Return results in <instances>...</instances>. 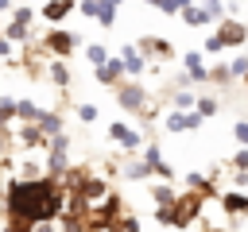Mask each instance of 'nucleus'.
Returning a JSON list of instances; mask_svg holds the SVG:
<instances>
[{
    "mask_svg": "<svg viewBox=\"0 0 248 232\" xmlns=\"http://www.w3.org/2000/svg\"><path fill=\"white\" fill-rule=\"evenodd\" d=\"M62 209H66V186L50 174L12 178L4 186V217H12V220L43 224V220H58Z\"/></svg>",
    "mask_w": 248,
    "mask_h": 232,
    "instance_id": "f257e3e1",
    "label": "nucleus"
},
{
    "mask_svg": "<svg viewBox=\"0 0 248 232\" xmlns=\"http://www.w3.org/2000/svg\"><path fill=\"white\" fill-rule=\"evenodd\" d=\"M202 209H205V197H198V193H178L174 197V205H170V228H178V232H186V228H194L198 220H202Z\"/></svg>",
    "mask_w": 248,
    "mask_h": 232,
    "instance_id": "f03ea898",
    "label": "nucleus"
},
{
    "mask_svg": "<svg viewBox=\"0 0 248 232\" xmlns=\"http://www.w3.org/2000/svg\"><path fill=\"white\" fill-rule=\"evenodd\" d=\"M74 46H78V39H74L66 27H50V31L43 35V50H46V54H54L58 62H62V58H70V54H74Z\"/></svg>",
    "mask_w": 248,
    "mask_h": 232,
    "instance_id": "7ed1b4c3",
    "label": "nucleus"
},
{
    "mask_svg": "<svg viewBox=\"0 0 248 232\" xmlns=\"http://www.w3.org/2000/svg\"><path fill=\"white\" fill-rule=\"evenodd\" d=\"M116 101H120V108L132 112V116L147 112V89H143L140 81H124V85L116 89Z\"/></svg>",
    "mask_w": 248,
    "mask_h": 232,
    "instance_id": "20e7f679",
    "label": "nucleus"
},
{
    "mask_svg": "<svg viewBox=\"0 0 248 232\" xmlns=\"http://www.w3.org/2000/svg\"><path fill=\"white\" fill-rule=\"evenodd\" d=\"M31 19H35L31 8H16V12H12V23L4 27V39H8V43H27V39H31Z\"/></svg>",
    "mask_w": 248,
    "mask_h": 232,
    "instance_id": "39448f33",
    "label": "nucleus"
},
{
    "mask_svg": "<svg viewBox=\"0 0 248 232\" xmlns=\"http://www.w3.org/2000/svg\"><path fill=\"white\" fill-rule=\"evenodd\" d=\"M74 193H78L85 205H97V201H105V197L112 193V186H108V178H101V174H89V178H85V182H81Z\"/></svg>",
    "mask_w": 248,
    "mask_h": 232,
    "instance_id": "423d86ee",
    "label": "nucleus"
},
{
    "mask_svg": "<svg viewBox=\"0 0 248 232\" xmlns=\"http://www.w3.org/2000/svg\"><path fill=\"white\" fill-rule=\"evenodd\" d=\"M108 139H116L124 151H132V155H140V147H143V135L140 131H132L128 124H120V120H112L108 124Z\"/></svg>",
    "mask_w": 248,
    "mask_h": 232,
    "instance_id": "0eeeda50",
    "label": "nucleus"
},
{
    "mask_svg": "<svg viewBox=\"0 0 248 232\" xmlns=\"http://www.w3.org/2000/svg\"><path fill=\"white\" fill-rule=\"evenodd\" d=\"M163 128L167 131H194V128H202V116L190 108V112H178V108H170L167 116H163Z\"/></svg>",
    "mask_w": 248,
    "mask_h": 232,
    "instance_id": "6e6552de",
    "label": "nucleus"
},
{
    "mask_svg": "<svg viewBox=\"0 0 248 232\" xmlns=\"http://www.w3.org/2000/svg\"><path fill=\"white\" fill-rule=\"evenodd\" d=\"M93 77H97L105 89H120V85H124V66H120V58H108L105 66H97Z\"/></svg>",
    "mask_w": 248,
    "mask_h": 232,
    "instance_id": "1a4fd4ad",
    "label": "nucleus"
},
{
    "mask_svg": "<svg viewBox=\"0 0 248 232\" xmlns=\"http://www.w3.org/2000/svg\"><path fill=\"white\" fill-rule=\"evenodd\" d=\"M217 39H221L225 46H244V39H248V27H244L240 19H225V23H221V31H217Z\"/></svg>",
    "mask_w": 248,
    "mask_h": 232,
    "instance_id": "9d476101",
    "label": "nucleus"
},
{
    "mask_svg": "<svg viewBox=\"0 0 248 232\" xmlns=\"http://www.w3.org/2000/svg\"><path fill=\"white\" fill-rule=\"evenodd\" d=\"M182 66H186V81H209V66H205V58H202V50L182 54Z\"/></svg>",
    "mask_w": 248,
    "mask_h": 232,
    "instance_id": "9b49d317",
    "label": "nucleus"
},
{
    "mask_svg": "<svg viewBox=\"0 0 248 232\" xmlns=\"http://www.w3.org/2000/svg\"><path fill=\"white\" fill-rule=\"evenodd\" d=\"M35 128H39V135H43V139H54V135H62V112H54V108H43V112H39V120H35Z\"/></svg>",
    "mask_w": 248,
    "mask_h": 232,
    "instance_id": "f8f14e48",
    "label": "nucleus"
},
{
    "mask_svg": "<svg viewBox=\"0 0 248 232\" xmlns=\"http://www.w3.org/2000/svg\"><path fill=\"white\" fill-rule=\"evenodd\" d=\"M136 50H140L143 58H147V54H155V58H174V50H170V43H167V39H155V35H143Z\"/></svg>",
    "mask_w": 248,
    "mask_h": 232,
    "instance_id": "ddd939ff",
    "label": "nucleus"
},
{
    "mask_svg": "<svg viewBox=\"0 0 248 232\" xmlns=\"http://www.w3.org/2000/svg\"><path fill=\"white\" fill-rule=\"evenodd\" d=\"M120 174H124V182H151V178H155L151 162H143V159H128Z\"/></svg>",
    "mask_w": 248,
    "mask_h": 232,
    "instance_id": "4468645a",
    "label": "nucleus"
},
{
    "mask_svg": "<svg viewBox=\"0 0 248 232\" xmlns=\"http://www.w3.org/2000/svg\"><path fill=\"white\" fill-rule=\"evenodd\" d=\"M186 189H190V193H198V197H213V193H217L213 178H209V174H202V170H190V174H186Z\"/></svg>",
    "mask_w": 248,
    "mask_h": 232,
    "instance_id": "2eb2a0df",
    "label": "nucleus"
},
{
    "mask_svg": "<svg viewBox=\"0 0 248 232\" xmlns=\"http://www.w3.org/2000/svg\"><path fill=\"white\" fill-rule=\"evenodd\" d=\"M221 209L229 213V220L232 217H248V193H236V189L221 193Z\"/></svg>",
    "mask_w": 248,
    "mask_h": 232,
    "instance_id": "dca6fc26",
    "label": "nucleus"
},
{
    "mask_svg": "<svg viewBox=\"0 0 248 232\" xmlns=\"http://www.w3.org/2000/svg\"><path fill=\"white\" fill-rule=\"evenodd\" d=\"M120 66H124V73H128V77H140V73H143V66H147V58H143L136 46H124V50H120Z\"/></svg>",
    "mask_w": 248,
    "mask_h": 232,
    "instance_id": "f3484780",
    "label": "nucleus"
},
{
    "mask_svg": "<svg viewBox=\"0 0 248 232\" xmlns=\"http://www.w3.org/2000/svg\"><path fill=\"white\" fill-rule=\"evenodd\" d=\"M78 8V0H46L43 4V19H50V23H62L70 12Z\"/></svg>",
    "mask_w": 248,
    "mask_h": 232,
    "instance_id": "a211bd4d",
    "label": "nucleus"
},
{
    "mask_svg": "<svg viewBox=\"0 0 248 232\" xmlns=\"http://www.w3.org/2000/svg\"><path fill=\"white\" fill-rule=\"evenodd\" d=\"M16 139H19V147H27V151H43V147H46V139L39 135L35 124H19V135H16Z\"/></svg>",
    "mask_w": 248,
    "mask_h": 232,
    "instance_id": "6ab92c4d",
    "label": "nucleus"
},
{
    "mask_svg": "<svg viewBox=\"0 0 248 232\" xmlns=\"http://www.w3.org/2000/svg\"><path fill=\"white\" fill-rule=\"evenodd\" d=\"M174 186H167V182H151V201H155V209H170L174 205Z\"/></svg>",
    "mask_w": 248,
    "mask_h": 232,
    "instance_id": "aec40b11",
    "label": "nucleus"
},
{
    "mask_svg": "<svg viewBox=\"0 0 248 232\" xmlns=\"http://www.w3.org/2000/svg\"><path fill=\"white\" fill-rule=\"evenodd\" d=\"M39 112H43V108H39L35 101H16L12 120H16V124H35V120H39Z\"/></svg>",
    "mask_w": 248,
    "mask_h": 232,
    "instance_id": "412c9836",
    "label": "nucleus"
},
{
    "mask_svg": "<svg viewBox=\"0 0 248 232\" xmlns=\"http://www.w3.org/2000/svg\"><path fill=\"white\" fill-rule=\"evenodd\" d=\"M46 77H50L58 89H66V85H70V70H66V62H58V58L46 62Z\"/></svg>",
    "mask_w": 248,
    "mask_h": 232,
    "instance_id": "4be33fe9",
    "label": "nucleus"
},
{
    "mask_svg": "<svg viewBox=\"0 0 248 232\" xmlns=\"http://www.w3.org/2000/svg\"><path fill=\"white\" fill-rule=\"evenodd\" d=\"M58 232H89V224H85V217L62 213V217H58Z\"/></svg>",
    "mask_w": 248,
    "mask_h": 232,
    "instance_id": "5701e85b",
    "label": "nucleus"
},
{
    "mask_svg": "<svg viewBox=\"0 0 248 232\" xmlns=\"http://www.w3.org/2000/svg\"><path fill=\"white\" fill-rule=\"evenodd\" d=\"M93 19H97L101 27H112V23H116V8H112L108 0H101V4H97V15H93Z\"/></svg>",
    "mask_w": 248,
    "mask_h": 232,
    "instance_id": "b1692460",
    "label": "nucleus"
},
{
    "mask_svg": "<svg viewBox=\"0 0 248 232\" xmlns=\"http://www.w3.org/2000/svg\"><path fill=\"white\" fill-rule=\"evenodd\" d=\"M170 104H174V108H178V112H190V108H194V104H198V97H194V93H190V89H178V93H174V97H170Z\"/></svg>",
    "mask_w": 248,
    "mask_h": 232,
    "instance_id": "393cba45",
    "label": "nucleus"
},
{
    "mask_svg": "<svg viewBox=\"0 0 248 232\" xmlns=\"http://www.w3.org/2000/svg\"><path fill=\"white\" fill-rule=\"evenodd\" d=\"M85 58H89V66L97 70V66H105V62H108V50H105L101 43H93V46H85Z\"/></svg>",
    "mask_w": 248,
    "mask_h": 232,
    "instance_id": "a878e982",
    "label": "nucleus"
},
{
    "mask_svg": "<svg viewBox=\"0 0 248 232\" xmlns=\"http://www.w3.org/2000/svg\"><path fill=\"white\" fill-rule=\"evenodd\" d=\"M194 112H198L202 120H209V116H217V97H198V104H194Z\"/></svg>",
    "mask_w": 248,
    "mask_h": 232,
    "instance_id": "bb28decb",
    "label": "nucleus"
},
{
    "mask_svg": "<svg viewBox=\"0 0 248 232\" xmlns=\"http://www.w3.org/2000/svg\"><path fill=\"white\" fill-rule=\"evenodd\" d=\"M147 4H151V8H159V12H170V15H174V12H182V8H190L194 0H147Z\"/></svg>",
    "mask_w": 248,
    "mask_h": 232,
    "instance_id": "cd10ccee",
    "label": "nucleus"
},
{
    "mask_svg": "<svg viewBox=\"0 0 248 232\" xmlns=\"http://www.w3.org/2000/svg\"><path fill=\"white\" fill-rule=\"evenodd\" d=\"M112 232H140V217H136V213H124V217L112 224Z\"/></svg>",
    "mask_w": 248,
    "mask_h": 232,
    "instance_id": "c85d7f7f",
    "label": "nucleus"
},
{
    "mask_svg": "<svg viewBox=\"0 0 248 232\" xmlns=\"http://www.w3.org/2000/svg\"><path fill=\"white\" fill-rule=\"evenodd\" d=\"M229 166H232L236 174H248V147H244V151H232V159H229Z\"/></svg>",
    "mask_w": 248,
    "mask_h": 232,
    "instance_id": "c756f323",
    "label": "nucleus"
},
{
    "mask_svg": "<svg viewBox=\"0 0 248 232\" xmlns=\"http://www.w3.org/2000/svg\"><path fill=\"white\" fill-rule=\"evenodd\" d=\"M209 81H217V85H229V81H232V73H229V62H225V66H217V70H209Z\"/></svg>",
    "mask_w": 248,
    "mask_h": 232,
    "instance_id": "7c9ffc66",
    "label": "nucleus"
},
{
    "mask_svg": "<svg viewBox=\"0 0 248 232\" xmlns=\"http://www.w3.org/2000/svg\"><path fill=\"white\" fill-rule=\"evenodd\" d=\"M78 120L81 124H93L97 120V104H78Z\"/></svg>",
    "mask_w": 248,
    "mask_h": 232,
    "instance_id": "2f4dec72",
    "label": "nucleus"
},
{
    "mask_svg": "<svg viewBox=\"0 0 248 232\" xmlns=\"http://www.w3.org/2000/svg\"><path fill=\"white\" fill-rule=\"evenodd\" d=\"M151 170H155V178H170V182H174V166H170L167 159H159V162H155Z\"/></svg>",
    "mask_w": 248,
    "mask_h": 232,
    "instance_id": "473e14b6",
    "label": "nucleus"
},
{
    "mask_svg": "<svg viewBox=\"0 0 248 232\" xmlns=\"http://www.w3.org/2000/svg\"><path fill=\"white\" fill-rule=\"evenodd\" d=\"M229 73H232V77H244V73H248V58H244V54L232 58V62H229Z\"/></svg>",
    "mask_w": 248,
    "mask_h": 232,
    "instance_id": "72a5a7b5",
    "label": "nucleus"
},
{
    "mask_svg": "<svg viewBox=\"0 0 248 232\" xmlns=\"http://www.w3.org/2000/svg\"><path fill=\"white\" fill-rule=\"evenodd\" d=\"M0 232H31V224L27 220H12V217H4V228Z\"/></svg>",
    "mask_w": 248,
    "mask_h": 232,
    "instance_id": "f704fd0d",
    "label": "nucleus"
},
{
    "mask_svg": "<svg viewBox=\"0 0 248 232\" xmlns=\"http://www.w3.org/2000/svg\"><path fill=\"white\" fill-rule=\"evenodd\" d=\"M46 151H70V139H66V131H62V135H54V139H46Z\"/></svg>",
    "mask_w": 248,
    "mask_h": 232,
    "instance_id": "c9c22d12",
    "label": "nucleus"
},
{
    "mask_svg": "<svg viewBox=\"0 0 248 232\" xmlns=\"http://www.w3.org/2000/svg\"><path fill=\"white\" fill-rule=\"evenodd\" d=\"M232 139L248 147V120H240V124H232Z\"/></svg>",
    "mask_w": 248,
    "mask_h": 232,
    "instance_id": "e433bc0d",
    "label": "nucleus"
},
{
    "mask_svg": "<svg viewBox=\"0 0 248 232\" xmlns=\"http://www.w3.org/2000/svg\"><path fill=\"white\" fill-rule=\"evenodd\" d=\"M221 50H225V43H221L217 35H209V39H205V54H221Z\"/></svg>",
    "mask_w": 248,
    "mask_h": 232,
    "instance_id": "4c0bfd02",
    "label": "nucleus"
},
{
    "mask_svg": "<svg viewBox=\"0 0 248 232\" xmlns=\"http://www.w3.org/2000/svg\"><path fill=\"white\" fill-rule=\"evenodd\" d=\"M97 4H101V0H78V8H81V15H89V19L97 15Z\"/></svg>",
    "mask_w": 248,
    "mask_h": 232,
    "instance_id": "58836bf2",
    "label": "nucleus"
},
{
    "mask_svg": "<svg viewBox=\"0 0 248 232\" xmlns=\"http://www.w3.org/2000/svg\"><path fill=\"white\" fill-rule=\"evenodd\" d=\"M155 224H163V228H170V209H155Z\"/></svg>",
    "mask_w": 248,
    "mask_h": 232,
    "instance_id": "ea45409f",
    "label": "nucleus"
},
{
    "mask_svg": "<svg viewBox=\"0 0 248 232\" xmlns=\"http://www.w3.org/2000/svg\"><path fill=\"white\" fill-rule=\"evenodd\" d=\"M31 232H58V220H43V224H31Z\"/></svg>",
    "mask_w": 248,
    "mask_h": 232,
    "instance_id": "a19ab883",
    "label": "nucleus"
},
{
    "mask_svg": "<svg viewBox=\"0 0 248 232\" xmlns=\"http://www.w3.org/2000/svg\"><path fill=\"white\" fill-rule=\"evenodd\" d=\"M0 58H12V43H8L4 35H0Z\"/></svg>",
    "mask_w": 248,
    "mask_h": 232,
    "instance_id": "79ce46f5",
    "label": "nucleus"
},
{
    "mask_svg": "<svg viewBox=\"0 0 248 232\" xmlns=\"http://www.w3.org/2000/svg\"><path fill=\"white\" fill-rule=\"evenodd\" d=\"M4 128H8V112L0 108V131H4Z\"/></svg>",
    "mask_w": 248,
    "mask_h": 232,
    "instance_id": "37998d69",
    "label": "nucleus"
},
{
    "mask_svg": "<svg viewBox=\"0 0 248 232\" xmlns=\"http://www.w3.org/2000/svg\"><path fill=\"white\" fill-rule=\"evenodd\" d=\"M8 8H12V0H0V12H8Z\"/></svg>",
    "mask_w": 248,
    "mask_h": 232,
    "instance_id": "c03bdc74",
    "label": "nucleus"
},
{
    "mask_svg": "<svg viewBox=\"0 0 248 232\" xmlns=\"http://www.w3.org/2000/svg\"><path fill=\"white\" fill-rule=\"evenodd\" d=\"M108 4H112V8H120V4H124V0H108Z\"/></svg>",
    "mask_w": 248,
    "mask_h": 232,
    "instance_id": "a18cd8bd",
    "label": "nucleus"
},
{
    "mask_svg": "<svg viewBox=\"0 0 248 232\" xmlns=\"http://www.w3.org/2000/svg\"><path fill=\"white\" fill-rule=\"evenodd\" d=\"M202 4H225V0H202Z\"/></svg>",
    "mask_w": 248,
    "mask_h": 232,
    "instance_id": "49530a36",
    "label": "nucleus"
}]
</instances>
